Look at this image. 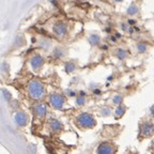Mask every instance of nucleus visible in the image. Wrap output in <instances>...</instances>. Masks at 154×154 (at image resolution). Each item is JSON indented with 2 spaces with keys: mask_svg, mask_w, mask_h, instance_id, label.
Returning a JSON list of instances; mask_svg holds the SVG:
<instances>
[{
  "mask_svg": "<svg viewBox=\"0 0 154 154\" xmlns=\"http://www.w3.org/2000/svg\"><path fill=\"white\" fill-rule=\"evenodd\" d=\"M28 92L33 100H41L45 95V87L38 80H31L28 85Z\"/></svg>",
  "mask_w": 154,
  "mask_h": 154,
  "instance_id": "obj_1",
  "label": "nucleus"
},
{
  "mask_svg": "<svg viewBox=\"0 0 154 154\" xmlns=\"http://www.w3.org/2000/svg\"><path fill=\"white\" fill-rule=\"evenodd\" d=\"M77 124L82 126V128H91L95 126L96 121L93 118V116L89 115V113H82L80 116L77 117Z\"/></svg>",
  "mask_w": 154,
  "mask_h": 154,
  "instance_id": "obj_2",
  "label": "nucleus"
},
{
  "mask_svg": "<svg viewBox=\"0 0 154 154\" xmlns=\"http://www.w3.org/2000/svg\"><path fill=\"white\" fill-rule=\"evenodd\" d=\"M64 97L61 96L60 94H53L51 96V104L54 108L56 109H60L64 106Z\"/></svg>",
  "mask_w": 154,
  "mask_h": 154,
  "instance_id": "obj_3",
  "label": "nucleus"
},
{
  "mask_svg": "<svg viewBox=\"0 0 154 154\" xmlns=\"http://www.w3.org/2000/svg\"><path fill=\"white\" fill-rule=\"evenodd\" d=\"M28 116L24 111H18V112L15 115V122L19 125V126H26L28 124Z\"/></svg>",
  "mask_w": 154,
  "mask_h": 154,
  "instance_id": "obj_4",
  "label": "nucleus"
},
{
  "mask_svg": "<svg viewBox=\"0 0 154 154\" xmlns=\"http://www.w3.org/2000/svg\"><path fill=\"white\" fill-rule=\"evenodd\" d=\"M43 63H44V59L40 55L33 56L31 58V60H30V65H31V67L34 71H38V69H41Z\"/></svg>",
  "mask_w": 154,
  "mask_h": 154,
  "instance_id": "obj_5",
  "label": "nucleus"
},
{
  "mask_svg": "<svg viewBox=\"0 0 154 154\" xmlns=\"http://www.w3.org/2000/svg\"><path fill=\"white\" fill-rule=\"evenodd\" d=\"M97 154H115V148L109 143H102L97 148Z\"/></svg>",
  "mask_w": 154,
  "mask_h": 154,
  "instance_id": "obj_6",
  "label": "nucleus"
},
{
  "mask_svg": "<svg viewBox=\"0 0 154 154\" xmlns=\"http://www.w3.org/2000/svg\"><path fill=\"white\" fill-rule=\"evenodd\" d=\"M54 32H55L58 36L65 35V34H66V32H67L66 25L63 24V23H58V24H56L55 27H54Z\"/></svg>",
  "mask_w": 154,
  "mask_h": 154,
  "instance_id": "obj_7",
  "label": "nucleus"
},
{
  "mask_svg": "<svg viewBox=\"0 0 154 154\" xmlns=\"http://www.w3.org/2000/svg\"><path fill=\"white\" fill-rule=\"evenodd\" d=\"M34 113H35L38 117H44L46 113V106L44 105V104L40 103V104H36L35 106H34Z\"/></svg>",
  "mask_w": 154,
  "mask_h": 154,
  "instance_id": "obj_8",
  "label": "nucleus"
},
{
  "mask_svg": "<svg viewBox=\"0 0 154 154\" xmlns=\"http://www.w3.org/2000/svg\"><path fill=\"white\" fill-rule=\"evenodd\" d=\"M153 132V125L151 123L147 122L144 123L143 125H141V134L144 136H150Z\"/></svg>",
  "mask_w": 154,
  "mask_h": 154,
  "instance_id": "obj_9",
  "label": "nucleus"
},
{
  "mask_svg": "<svg viewBox=\"0 0 154 154\" xmlns=\"http://www.w3.org/2000/svg\"><path fill=\"white\" fill-rule=\"evenodd\" d=\"M49 126H51V128L54 132H58V131H60L62 128V124L58 120H56V119H51L49 121Z\"/></svg>",
  "mask_w": 154,
  "mask_h": 154,
  "instance_id": "obj_10",
  "label": "nucleus"
},
{
  "mask_svg": "<svg viewBox=\"0 0 154 154\" xmlns=\"http://www.w3.org/2000/svg\"><path fill=\"white\" fill-rule=\"evenodd\" d=\"M138 13V8L136 7L135 5H132L128 10V14L130 15H136Z\"/></svg>",
  "mask_w": 154,
  "mask_h": 154,
  "instance_id": "obj_11",
  "label": "nucleus"
},
{
  "mask_svg": "<svg viewBox=\"0 0 154 154\" xmlns=\"http://www.w3.org/2000/svg\"><path fill=\"white\" fill-rule=\"evenodd\" d=\"M147 49H148V47L144 43H139L137 45V51H139V53H144Z\"/></svg>",
  "mask_w": 154,
  "mask_h": 154,
  "instance_id": "obj_12",
  "label": "nucleus"
},
{
  "mask_svg": "<svg viewBox=\"0 0 154 154\" xmlns=\"http://www.w3.org/2000/svg\"><path fill=\"white\" fill-rule=\"evenodd\" d=\"M117 55H118V57L120 58V59H124L125 57H126V51H123V49H118V51H117Z\"/></svg>",
  "mask_w": 154,
  "mask_h": 154,
  "instance_id": "obj_13",
  "label": "nucleus"
},
{
  "mask_svg": "<svg viewBox=\"0 0 154 154\" xmlns=\"http://www.w3.org/2000/svg\"><path fill=\"white\" fill-rule=\"evenodd\" d=\"M121 102H122V96L121 95H117L113 99V103H116V104H120Z\"/></svg>",
  "mask_w": 154,
  "mask_h": 154,
  "instance_id": "obj_14",
  "label": "nucleus"
},
{
  "mask_svg": "<svg viewBox=\"0 0 154 154\" xmlns=\"http://www.w3.org/2000/svg\"><path fill=\"white\" fill-rule=\"evenodd\" d=\"M90 38H91V40L93 38V40H94V41L92 42V44H97V43H99V41H100V38L97 35H92Z\"/></svg>",
  "mask_w": 154,
  "mask_h": 154,
  "instance_id": "obj_15",
  "label": "nucleus"
},
{
  "mask_svg": "<svg viewBox=\"0 0 154 154\" xmlns=\"http://www.w3.org/2000/svg\"><path fill=\"white\" fill-rule=\"evenodd\" d=\"M115 1H117V2H119V1H121V0H115Z\"/></svg>",
  "mask_w": 154,
  "mask_h": 154,
  "instance_id": "obj_16",
  "label": "nucleus"
},
{
  "mask_svg": "<svg viewBox=\"0 0 154 154\" xmlns=\"http://www.w3.org/2000/svg\"><path fill=\"white\" fill-rule=\"evenodd\" d=\"M153 149H154V142H153Z\"/></svg>",
  "mask_w": 154,
  "mask_h": 154,
  "instance_id": "obj_17",
  "label": "nucleus"
}]
</instances>
